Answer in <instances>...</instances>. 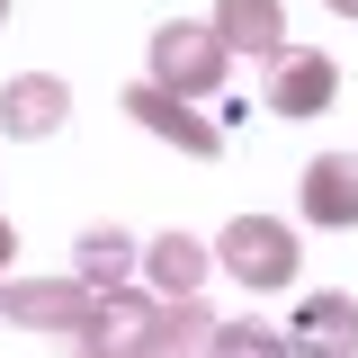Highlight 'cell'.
<instances>
[{
	"label": "cell",
	"mask_w": 358,
	"mask_h": 358,
	"mask_svg": "<svg viewBox=\"0 0 358 358\" xmlns=\"http://www.w3.org/2000/svg\"><path fill=\"white\" fill-rule=\"evenodd\" d=\"M126 117L143 134H162V143H171V152H197V162H215V117H197V108H188V99H179V90H162V81H134L126 90Z\"/></svg>",
	"instance_id": "5"
},
{
	"label": "cell",
	"mask_w": 358,
	"mask_h": 358,
	"mask_svg": "<svg viewBox=\"0 0 358 358\" xmlns=\"http://www.w3.org/2000/svg\"><path fill=\"white\" fill-rule=\"evenodd\" d=\"M224 72H233V45L215 27H197V18H162L152 27V81L179 90V99H215Z\"/></svg>",
	"instance_id": "2"
},
{
	"label": "cell",
	"mask_w": 358,
	"mask_h": 358,
	"mask_svg": "<svg viewBox=\"0 0 358 358\" xmlns=\"http://www.w3.org/2000/svg\"><path fill=\"white\" fill-rule=\"evenodd\" d=\"M63 108H72V90L54 81V72H18V81L0 90V134L9 143H45V134L63 126Z\"/></svg>",
	"instance_id": "9"
},
{
	"label": "cell",
	"mask_w": 358,
	"mask_h": 358,
	"mask_svg": "<svg viewBox=\"0 0 358 358\" xmlns=\"http://www.w3.org/2000/svg\"><path fill=\"white\" fill-rule=\"evenodd\" d=\"M206 313L188 305V296H152V287H117V296H99V313H90L81 331V358H188L206 350Z\"/></svg>",
	"instance_id": "1"
},
{
	"label": "cell",
	"mask_w": 358,
	"mask_h": 358,
	"mask_svg": "<svg viewBox=\"0 0 358 358\" xmlns=\"http://www.w3.org/2000/svg\"><path fill=\"white\" fill-rule=\"evenodd\" d=\"M9 251H18V233H9V215H0V268H9Z\"/></svg>",
	"instance_id": "14"
},
{
	"label": "cell",
	"mask_w": 358,
	"mask_h": 358,
	"mask_svg": "<svg viewBox=\"0 0 358 358\" xmlns=\"http://www.w3.org/2000/svg\"><path fill=\"white\" fill-rule=\"evenodd\" d=\"M215 36L233 45V54H287V9L278 0H215Z\"/></svg>",
	"instance_id": "12"
},
{
	"label": "cell",
	"mask_w": 358,
	"mask_h": 358,
	"mask_svg": "<svg viewBox=\"0 0 358 358\" xmlns=\"http://www.w3.org/2000/svg\"><path fill=\"white\" fill-rule=\"evenodd\" d=\"M331 99H341V63H331V54L287 45V54L268 63V108H278V117H322Z\"/></svg>",
	"instance_id": "7"
},
{
	"label": "cell",
	"mask_w": 358,
	"mask_h": 358,
	"mask_svg": "<svg viewBox=\"0 0 358 358\" xmlns=\"http://www.w3.org/2000/svg\"><path fill=\"white\" fill-rule=\"evenodd\" d=\"M322 9H331V18H358V0H322Z\"/></svg>",
	"instance_id": "15"
},
{
	"label": "cell",
	"mask_w": 358,
	"mask_h": 358,
	"mask_svg": "<svg viewBox=\"0 0 358 358\" xmlns=\"http://www.w3.org/2000/svg\"><path fill=\"white\" fill-rule=\"evenodd\" d=\"M296 206H305V224H322V233H350L358 224V152H313Z\"/></svg>",
	"instance_id": "8"
},
{
	"label": "cell",
	"mask_w": 358,
	"mask_h": 358,
	"mask_svg": "<svg viewBox=\"0 0 358 358\" xmlns=\"http://www.w3.org/2000/svg\"><path fill=\"white\" fill-rule=\"evenodd\" d=\"M197 358H296V350H287V331H268V322H215Z\"/></svg>",
	"instance_id": "13"
},
{
	"label": "cell",
	"mask_w": 358,
	"mask_h": 358,
	"mask_svg": "<svg viewBox=\"0 0 358 358\" xmlns=\"http://www.w3.org/2000/svg\"><path fill=\"white\" fill-rule=\"evenodd\" d=\"M99 313V287H81L72 268L63 278H0V322H27V331H81Z\"/></svg>",
	"instance_id": "4"
},
{
	"label": "cell",
	"mask_w": 358,
	"mask_h": 358,
	"mask_svg": "<svg viewBox=\"0 0 358 358\" xmlns=\"http://www.w3.org/2000/svg\"><path fill=\"white\" fill-rule=\"evenodd\" d=\"M0 18H9V0H0Z\"/></svg>",
	"instance_id": "16"
},
{
	"label": "cell",
	"mask_w": 358,
	"mask_h": 358,
	"mask_svg": "<svg viewBox=\"0 0 358 358\" xmlns=\"http://www.w3.org/2000/svg\"><path fill=\"white\" fill-rule=\"evenodd\" d=\"M215 260H224V278H233V287H287V278H296V260H305V251H296V233H287V224L278 215H233L215 233Z\"/></svg>",
	"instance_id": "3"
},
{
	"label": "cell",
	"mask_w": 358,
	"mask_h": 358,
	"mask_svg": "<svg viewBox=\"0 0 358 358\" xmlns=\"http://www.w3.org/2000/svg\"><path fill=\"white\" fill-rule=\"evenodd\" d=\"M287 350L296 358H358V296H341V287L305 296L287 313Z\"/></svg>",
	"instance_id": "6"
},
{
	"label": "cell",
	"mask_w": 358,
	"mask_h": 358,
	"mask_svg": "<svg viewBox=\"0 0 358 358\" xmlns=\"http://www.w3.org/2000/svg\"><path fill=\"white\" fill-rule=\"evenodd\" d=\"M143 287L152 296H197L206 287V242L197 233H152L143 242Z\"/></svg>",
	"instance_id": "11"
},
{
	"label": "cell",
	"mask_w": 358,
	"mask_h": 358,
	"mask_svg": "<svg viewBox=\"0 0 358 358\" xmlns=\"http://www.w3.org/2000/svg\"><path fill=\"white\" fill-rule=\"evenodd\" d=\"M134 268H143V242H134V233H117V224H90L81 233V260H72L81 287L117 296V287H134Z\"/></svg>",
	"instance_id": "10"
}]
</instances>
